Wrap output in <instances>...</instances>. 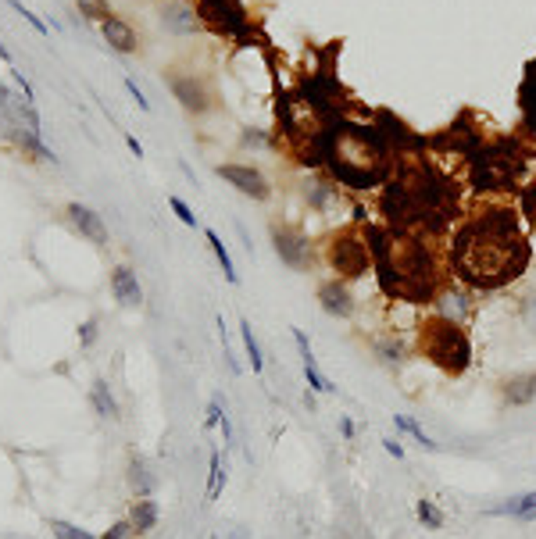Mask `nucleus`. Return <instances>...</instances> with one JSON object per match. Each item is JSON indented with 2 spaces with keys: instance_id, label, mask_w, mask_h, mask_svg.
Instances as JSON below:
<instances>
[{
  "instance_id": "33",
  "label": "nucleus",
  "mask_w": 536,
  "mask_h": 539,
  "mask_svg": "<svg viewBox=\"0 0 536 539\" xmlns=\"http://www.w3.org/2000/svg\"><path fill=\"white\" fill-rule=\"evenodd\" d=\"M0 61H8V64H11V50H8L4 43H0Z\"/></svg>"
},
{
  "instance_id": "21",
  "label": "nucleus",
  "mask_w": 536,
  "mask_h": 539,
  "mask_svg": "<svg viewBox=\"0 0 536 539\" xmlns=\"http://www.w3.org/2000/svg\"><path fill=\"white\" fill-rule=\"evenodd\" d=\"M393 421H397V429H404L408 436H415V439H418V443L425 446V450H436V443H432V439H429V436L422 432V425H415V421H411V418H404V414H397Z\"/></svg>"
},
{
  "instance_id": "3",
  "label": "nucleus",
  "mask_w": 536,
  "mask_h": 539,
  "mask_svg": "<svg viewBox=\"0 0 536 539\" xmlns=\"http://www.w3.org/2000/svg\"><path fill=\"white\" fill-rule=\"evenodd\" d=\"M215 171H218V178H225L229 186H236V190H240L243 197H250V200H268V197H272L268 178H264L257 168H250V164H218Z\"/></svg>"
},
{
  "instance_id": "1",
  "label": "nucleus",
  "mask_w": 536,
  "mask_h": 539,
  "mask_svg": "<svg viewBox=\"0 0 536 539\" xmlns=\"http://www.w3.org/2000/svg\"><path fill=\"white\" fill-rule=\"evenodd\" d=\"M522 264H525L522 239L504 222L472 225L458 239V272L476 286H501L504 279L518 276Z\"/></svg>"
},
{
  "instance_id": "5",
  "label": "nucleus",
  "mask_w": 536,
  "mask_h": 539,
  "mask_svg": "<svg viewBox=\"0 0 536 539\" xmlns=\"http://www.w3.org/2000/svg\"><path fill=\"white\" fill-rule=\"evenodd\" d=\"M101 36H104V43H108L111 50H118V54H136V47H140L133 25H129L125 18H118V15H111L108 22H101Z\"/></svg>"
},
{
  "instance_id": "32",
  "label": "nucleus",
  "mask_w": 536,
  "mask_h": 539,
  "mask_svg": "<svg viewBox=\"0 0 536 539\" xmlns=\"http://www.w3.org/2000/svg\"><path fill=\"white\" fill-rule=\"evenodd\" d=\"M340 432H343V436H347V439H350V436H354V425H350V421H347V418H343V421H340Z\"/></svg>"
},
{
  "instance_id": "26",
  "label": "nucleus",
  "mask_w": 536,
  "mask_h": 539,
  "mask_svg": "<svg viewBox=\"0 0 536 539\" xmlns=\"http://www.w3.org/2000/svg\"><path fill=\"white\" fill-rule=\"evenodd\" d=\"M129 535H133V525H129V521H118V525H111L101 539H129Z\"/></svg>"
},
{
  "instance_id": "10",
  "label": "nucleus",
  "mask_w": 536,
  "mask_h": 539,
  "mask_svg": "<svg viewBox=\"0 0 536 539\" xmlns=\"http://www.w3.org/2000/svg\"><path fill=\"white\" fill-rule=\"evenodd\" d=\"M490 514H508V518H518V521H532L536 518V489L522 493V497H511L508 504H497Z\"/></svg>"
},
{
  "instance_id": "2",
  "label": "nucleus",
  "mask_w": 536,
  "mask_h": 539,
  "mask_svg": "<svg viewBox=\"0 0 536 539\" xmlns=\"http://www.w3.org/2000/svg\"><path fill=\"white\" fill-rule=\"evenodd\" d=\"M422 350L447 372H462L469 365V353H472L465 332L451 322H429L422 329Z\"/></svg>"
},
{
  "instance_id": "8",
  "label": "nucleus",
  "mask_w": 536,
  "mask_h": 539,
  "mask_svg": "<svg viewBox=\"0 0 536 539\" xmlns=\"http://www.w3.org/2000/svg\"><path fill=\"white\" fill-rule=\"evenodd\" d=\"M276 254H279L286 264L301 268V264H304V254H308V243H304L297 232H290V229H276Z\"/></svg>"
},
{
  "instance_id": "17",
  "label": "nucleus",
  "mask_w": 536,
  "mask_h": 539,
  "mask_svg": "<svg viewBox=\"0 0 536 539\" xmlns=\"http://www.w3.org/2000/svg\"><path fill=\"white\" fill-rule=\"evenodd\" d=\"M222 486H225V468H222L218 450H211V458H208V504L218 500V489H222Z\"/></svg>"
},
{
  "instance_id": "30",
  "label": "nucleus",
  "mask_w": 536,
  "mask_h": 539,
  "mask_svg": "<svg viewBox=\"0 0 536 539\" xmlns=\"http://www.w3.org/2000/svg\"><path fill=\"white\" fill-rule=\"evenodd\" d=\"M125 147H129V150H133L136 157H143V143H140L136 136H125Z\"/></svg>"
},
{
  "instance_id": "23",
  "label": "nucleus",
  "mask_w": 536,
  "mask_h": 539,
  "mask_svg": "<svg viewBox=\"0 0 536 539\" xmlns=\"http://www.w3.org/2000/svg\"><path fill=\"white\" fill-rule=\"evenodd\" d=\"M129 479H133V486H136L140 493H147V489H150V475H147L143 458H133V465H129Z\"/></svg>"
},
{
  "instance_id": "13",
  "label": "nucleus",
  "mask_w": 536,
  "mask_h": 539,
  "mask_svg": "<svg viewBox=\"0 0 536 539\" xmlns=\"http://www.w3.org/2000/svg\"><path fill=\"white\" fill-rule=\"evenodd\" d=\"M536 397V372H529V375H518V379H511L508 386H504V400L508 404H529Z\"/></svg>"
},
{
  "instance_id": "9",
  "label": "nucleus",
  "mask_w": 536,
  "mask_h": 539,
  "mask_svg": "<svg viewBox=\"0 0 536 539\" xmlns=\"http://www.w3.org/2000/svg\"><path fill=\"white\" fill-rule=\"evenodd\" d=\"M318 297H322V307H325L329 314H336V318H350V314H354L350 293H347L343 286H336V283H325V286L318 290Z\"/></svg>"
},
{
  "instance_id": "19",
  "label": "nucleus",
  "mask_w": 536,
  "mask_h": 539,
  "mask_svg": "<svg viewBox=\"0 0 536 539\" xmlns=\"http://www.w3.org/2000/svg\"><path fill=\"white\" fill-rule=\"evenodd\" d=\"M415 511H418V521H422L425 528H440V525H443V514H440V507H436L432 500H418Z\"/></svg>"
},
{
  "instance_id": "24",
  "label": "nucleus",
  "mask_w": 536,
  "mask_h": 539,
  "mask_svg": "<svg viewBox=\"0 0 536 539\" xmlns=\"http://www.w3.org/2000/svg\"><path fill=\"white\" fill-rule=\"evenodd\" d=\"M4 4H8V8H11L15 15H22V18H26V22H29V25H33V29H36L40 36H47V25H43V22H40V18H36V15H33L29 8H22V0H4Z\"/></svg>"
},
{
  "instance_id": "25",
  "label": "nucleus",
  "mask_w": 536,
  "mask_h": 539,
  "mask_svg": "<svg viewBox=\"0 0 536 539\" xmlns=\"http://www.w3.org/2000/svg\"><path fill=\"white\" fill-rule=\"evenodd\" d=\"M125 89L133 93V101H136V108H140V111H150V101L143 97V89L136 86V79H133V75H125Z\"/></svg>"
},
{
  "instance_id": "27",
  "label": "nucleus",
  "mask_w": 536,
  "mask_h": 539,
  "mask_svg": "<svg viewBox=\"0 0 536 539\" xmlns=\"http://www.w3.org/2000/svg\"><path fill=\"white\" fill-rule=\"evenodd\" d=\"M79 339H82L86 346H89V343H94V339H97V322H94V318H89V322H82V325H79Z\"/></svg>"
},
{
  "instance_id": "31",
  "label": "nucleus",
  "mask_w": 536,
  "mask_h": 539,
  "mask_svg": "<svg viewBox=\"0 0 536 539\" xmlns=\"http://www.w3.org/2000/svg\"><path fill=\"white\" fill-rule=\"evenodd\" d=\"M225 539H250V528H233Z\"/></svg>"
},
{
  "instance_id": "7",
  "label": "nucleus",
  "mask_w": 536,
  "mask_h": 539,
  "mask_svg": "<svg viewBox=\"0 0 536 539\" xmlns=\"http://www.w3.org/2000/svg\"><path fill=\"white\" fill-rule=\"evenodd\" d=\"M294 343H297V350H301V357H304V379H308V386L315 390V393H333L336 386L318 372V365H315V353H311V343H308V336L301 332V329H294Z\"/></svg>"
},
{
  "instance_id": "4",
  "label": "nucleus",
  "mask_w": 536,
  "mask_h": 539,
  "mask_svg": "<svg viewBox=\"0 0 536 539\" xmlns=\"http://www.w3.org/2000/svg\"><path fill=\"white\" fill-rule=\"evenodd\" d=\"M65 215H68V222H72L86 239H94V243H108V229H104V222H101V215H97L94 208H86V204H68V208H65Z\"/></svg>"
},
{
  "instance_id": "16",
  "label": "nucleus",
  "mask_w": 536,
  "mask_h": 539,
  "mask_svg": "<svg viewBox=\"0 0 536 539\" xmlns=\"http://www.w3.org/2000/svg\"><path fill=\"white\" fill-rule=\"evenodd\" d=\"M164 25L168 29H179V33H194L197 29V18L190 15V8H179V4H172V8H164Z\"/></svg>"
},
{
  "instance_id": "20",
  "label": "nucleus",
  "mask_w": 536,
  "mask_h": 539,
  "mask_svg": "<svg viewBox=\"0 0 536 539\" xmlns=\"http://www.w3.org/2000/svg\"><path fill=\"white\" fill-rule=\"evenodd\" d=\"M50 532L57 535V539H94V532H86V528H79V525H72V521H50Z\"/></svg>"
},
{
  "instance_id": "15",
  "label": "nucleus",
  "mask_w": 536,
  "mask_h": 539,
  "mask_svg": "<svg viewBox=\"0 0 536 539\" xmlns=\"http://www.w3.org/2000/svg\"><path fill=\"white\" fill-rule=\"evenodd\" d=\"M240 332H243V346H247V357H250V372H254V375H261V372H264V357H261L257 336H254V329H250V322H247V318L240 322Z\"/></svg>"
},
{
  "instance_id": "6",
  "label": "nucleus",
  "mask_w": 536,
  "mask_h": 539,
  "mask_svg": "<svg viewBox=\"0 0 536 539\" xmlns=\"http://www.w3.org/2000/svg\"><path fill=\"white\" fill-rule=\"evenodd\" d=\"M111 293H115V300L122 304V307H140L143 304V290H140V283H136V272L133 268H115L111 272Z\"/></svg>"
},
{
  "instance_id": "22",
  "label": "nucleus",
  "mask_w": 536,
  "mask_h": 539,
  "mask_svg": "<svg viewBox=\"0 0 536 539\" xmlns=\"http://www.w3.org/2000/svg\"><path fill=\"white\" fill-rule=\"evenodd\" d=\"M168 208L175 211V218H179V222H183V225H190V229H197V215L190 211V204H186L183 197H175V193H172V197H168Z\"/></svg>"
},
{
  "instance_id": "29",
  "label": "nucleus",
  "mask_w": 536,
  "mask_h": 539,
  "mask_svg": "<svg viewBox=\"0 0 536 539\" xmlns=\"http://www.w3.org/2000/svg\"><path fill=\"white\" fill-rule=\"evenodd\" d=\"M383 450H386V454H390V458H397V461H401V458H404V446H401V443H397V439H383Z\"/></svg>"
},
{
  "instance_id": "14",
  "label": "nucleus",
  "mask_w": 536,
  "mask_h": 539,
  "mask_svg": "<svg viewBox=\"0 0 536 539\" xmlns=\"http://www.w3.org/2000/svg\"><path fill=\"white\" fill-rule=\"evenodd\" d=\"M204 236H208V243H211V254H215V257H218V264H222V276H225V279L236 286V283H240V276H236V264H233V257H229L225 243L218 239V232H215V229H208Z\"/></svg>"
},
{
  "instance_id": "18",
  "label": "nucleus",
  "mask_w": 536,
  "mask_h": 539,
  "mask_svg": "<svg viewBox=\"0 0 536 539\" xmlns=\"http://www.w3.org/2000/svg\"><path fill=\"white\" fill-rule=\"evenodd\" d=\"M75 4H79V15H82V18L97 22V25L111 18V4H108V0H75Z\"/></svg>"
},
{
  "instance_id": "11",
  "label": "nucleus",
  "mask_w": 536,
  "mask_h": 539,
  "mask_svg": "<svg viewBox=\"0 0 536 539\" xmlns=\"http://www.w3.org/2000/svg\"><path fill=\"white\" fill-rule=\"evenodd\" d=\"M89 404H94V411H97L101 418H108V421L118 418V404H115V397H111V390H108L104 379H97L94 386H89Z\"/></svg>"
},
{
  "instance_id": "28",
  "label": "nucleus",
  "mask_w": 536,
  "mask_h": 539,
  "mask_svg": "<svg viewBox=\"0 0 536 539\" xmlns=\"http://www.w3.org/2000/svg\"><path fill=\"white\" fill-rule=\"evenodd\" d=\"M8 104H11V89L0 82V129H4V122H8Z\"/></svg>"
},
{
  "instance_id": "12",
  "label": "nucleus",
  "mask_w": 536,
  "mask_h": 539,
  "mask_svg": "<svg viewBox=\"0 0 536 539\" xmlns=\"http://www.w3.org/2000/svg\"><path fill=\"white\" fill-rule=\"evenodd\" d=\"M129 525H133V532L147 535V532L157 525V504H154V500H136L133 511H129Z\"/></svg>"
}]
</instances>
